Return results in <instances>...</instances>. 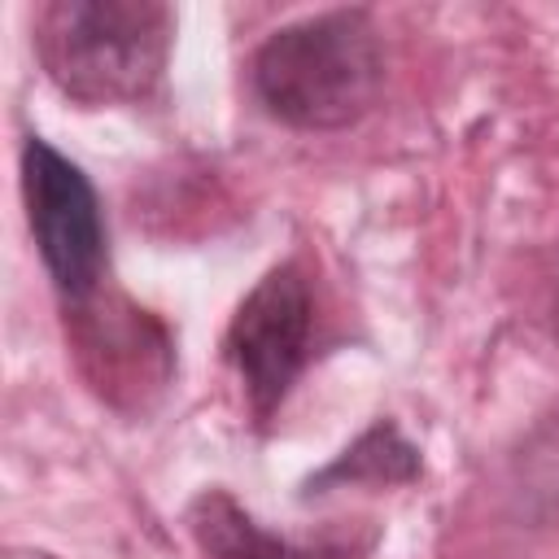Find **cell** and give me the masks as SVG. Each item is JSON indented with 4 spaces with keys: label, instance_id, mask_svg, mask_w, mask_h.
Instances as JSON below:
<instances>
[{
    "label": "cell",
    "instance_id": "cell-1",
    "mask_svg": "<svg viewBox=\"0 0 559 559\" xmlns=\"http://www.w3.org/2000/svg\"><path fill=\"white\" fill-rule=\"evenodd\" d=\"M249 92L293 131H345L384 92V44L367 9H328L271 31L249 61Z\"/></svg>",
    "mask_w": 559,
    "mask_h": 559
},
{
    "label": "cell",
    "instance_id": "cell-2",
    "mask_svg": "<svg viewBox=\"0 0 559 559\" xmlns=\"http://www.w3.org/2000/svg\"><path fill=\"white\" fill-rule=\"evenodd\" d=\"M170 39L175 13L157 0H48L31 26L48 83L83 109L153 100Z\"/></svg>",
    "mask_w": 559,
    "mask_h": 559
},
{
    "label": "cell",
    "instance_id": "cell-3",
    "mask_svg": "<svg viewBox=\"0 0 559 559\" xmlns=\"http://www.w3.org/2000/svg\"><path fill=\"white\" fill-rule=\"evenodd\" d=\"M22 197L39 262L61 297V310L87 306L96 293H105V271H109V231L92 179L44 135H26Z\"/></svg>",
    "mask_w": 559,
    "mask_h": 559
},
{
    "label": "cell",
    "instance_id": "cell-4",
    "mask_svg": "<svg viewBox=\"0 0 559 559\" xmlns=\"http://www.w3.org/2000/svg\"><path fill=\"white\" fill-rule=\"evenodd\" d=\"M314 293L297 262L271 266L236 306L223 354L240 376L253 419H271L310 362Z\"/></svg>",
    "mask_w": 559,
    "mask_h": 559
},
{
    "label": "cell",
    "instance_id": "cell-5",
    "mask_svg": "<svg viewBox=\"0 0 559 559\" xmlns=\"http://www.w3.org/2000/svg\"><path fill=\"white\" fill-rule=\"evenodd\" d=\"M66 319L74 323V349H79L87 380L109 402H118V389L140 397L144 389L166 384L170 336L148 310L131 306L127 297L96 293L87 306L66 310Z\"/></svg>",
    "mask_w": 559,
    "mask_h": 559
},
{
    "label": "cell",
    "instance_id": "cell-6",
    "mask_svg": "<svg viewBox=\"0 0 559 559\" xmlns=\"http://www.w3.org/2000/svg\"><path fill=\"white\" fill-rule=\"evenodd\" d=\"M188 528L210 559H358L371 550V533H323V537H288L258 524L227 489H201L188 507Z\"/></svg>",
    "mask_w": 559,
    "mask_h": 559
},
{
    "label": "cell",
    "instance_id": "cell-7",
    "mask_svg": "<svg viewBox=\"0 0 559 559\" xmlns=\"http://www.w3.org/2000/svg\"><path fill=\"white\" fill-rule=\"evenodd\" d=\"M415 476H419V450L397 432L393 419H380L328 467H319L306 480L301 498H319L328 489H349V485H406Z\"/></svg>",
    "mask_w": 559,
    "mask_h": 559
}]
</instances>
